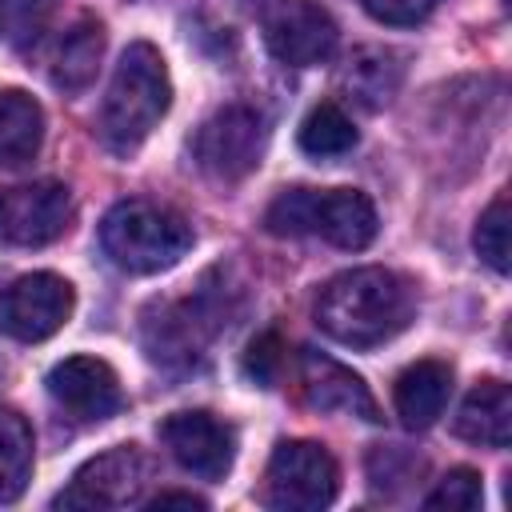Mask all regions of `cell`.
I'll return each mask as SVG.
<instances>
[{"instance_id": "44dd1931", "label": "cell", "mask_w": 512, "mask_h": 512, "mask_svg": "<svg viewBox=\"0 0 512 512\" xmlns=\"http://www.w3.org/2000/svg\"><path fill=\"white\" fill-rule=\"evenodd\" d=\"M56 0H0V40L12 48H28L44 36Z\"/></svg>"}, {"instance_id": "5bb4252c", "label": "cell", "mask_w": 512, "mask_h": 512, "mask_svg": "<svg viewBox=\"0 0 512 512\" xmlns=\"http://www.w3.org/2000/svg\"><path fill=\"white\" fill-rule=\"evenodd\" d=\"M448 392H452V368L444 360H416L412 368H404L396 376V388H392L396 416L412 432L432 428L444 416Z\"/></svg>"}, {"instance_id": "277c9868", "label": "cell", "mask_w": 512, "mask_h": 512, "mask_svg": "<svg viewBox=\"0 0 512 512\" xmlns=\"http://www.w3.org/2000/svg\"><path fill=\"white\" fill-rule=\"evenodd\" d=\"M100 248L104 256L132 276H152L192 248V228L172 208H160L152 200H120L100 220Z\"/></svg>"}, {"instance_id": "9a60e30c", "label": "cell", "mask_w": 512, "mask_h": 512, "mask_svg": "<svg viewBox=\"0 0 512 512\" xmlns=\"http://www.w3.org/2000/svg\"><path fill=\"white\" fill-rule=\"evenodd\" d=\"M456 436L480 448H508L512 440V392L504 380H480L456 416Z\"/></svg>"}, {"instance_id": "d6986e66", "label": "cell", "mask_w": 512, "mask_h": 512, "mask_svg": "<svg viewBox=\"0 0 512 512\" xmlns=\"http://www.w3.org/2000/svg\"><path fill=\"white\" fill-rule=\"evenodd\" d=\"M32 428L20 412L0 408V504L20 500L32 476Z\"/></svg>"}, {"instance_id": "8992f818", "label": "cell", "mask_w": 512, "mask_h": 512, "mask_svg": "<svg viewBox=\"0 0 512 512\" xmlns=\"http://www.w3.org/2000/svg\"><path fill=\"white\" fill-rule=\"evenodd\" d=\"M340 492V468L332 452L316 440L276 444L264 476V500L284 512H320Z\"/></svg>"}, {"instance_id": "5b68a950", "label": "cell", "mask_w": 512, "mask_h": 512, "mask_svg": "<svg viewBox=\"0 0 512 512\" xmlns=\"http://www.w3.org/2000/svg\"><path fill=\"white\" fill-rule=\"evenodd\" d=\"M268 144V120L252 104H224L192 136V160L220 184L244 180Z\"/></svg>"}, {"instance_id": "6da1fadb", "label": "cell", "mask_w": 512, "mask_h": 512, "mask_svg": "<svg viewBox=\"0 0 512 512\" xmlns=\"http://www.w3.org/2000/svg\"><path fill=\"white\" fill-rule=\"evenodd\" d=\"M412 320V292L388 268H352L332 276L316 296V324L340 344L376 348Z\"/></svg>"}, {"instance_id": "8fae6325", "label": "cell", "mask_w": 512, "mask_h": 512, "mask_svg": "<svg viewBox=\"0 0 512 512\" xmlns=\"http://www.w3.org/2000/svg\"><path fill=\"white\" fill-rule=\"evenodd\" d=\"M160 440L172 460L200 480H220L236 456V432L212 412H172L160 424Z\"/></svg>"}, {"instance_id": "52a82bcc", "label": "cell", "mask_w": 512, "mask_h": 512, "mask_svg": "<svg viewBox=\"0 0 512 512\" xmlns=\"http://www.w3.org/2000/svg\"><path fill=\"white\" fill-rule=\"evenodd\" d=\"M268 52L288 68H312L336 52V20L316 0H256L252 4Z\"/></svg>"}, {"instance_id": "ac0fdd59", "label": "cell", "mask_w": 512, "mask_h": 512, "mask_svg": "<svg viewBox=\"0 0 512 512\" xmlns=\"http://www.w3.org/2000/svg\"><path fill=\"white\" fill-rule=\"evenodd\" d=\"M40 144H44V108L20 88L0 92V168L28 164L40 152Z\"/></svg>"}, {"instance_id": "2e32d148", "label": "cell", "mask_w": 512, "mask_h": 512, "mask_svg": "<svg viewBox=\"0 0 512 512\" xmlns=\"http://www.w3.org/2000/svg\"><path fill=\"white\" fill-rule=\"evenodd\" d=\"M404 80V60L392 48H356L340 68V88L368 112L384 108Z\"/></svg>"}, {"instance_id": "30bf717a", "label": "cell", "mask_w": 512, "mask_h": 512, "mask_svg": "<svg viewBox=\"0 0 512 512\" xmlns=\"http://www.w3.org/2000/svg\"><path fill=\"white\" fill-rule=\"evenodd\" d=\"M72 224V196L56 180L8 188L0 196V240L12 248H44Z\"/></svg>"}, {"instance_id": "7c38bea8", "label": "cell", "mask_w": 512, "mask_h": 512, "mask_svg": "<svg viewBox=\"0 0 512 512\" xmlns=\"http://www.w3.org/2000/svg\"><path fill=\"white\" fill-rule=\"evenodd\" d=\"M44 384H48L52 400L64 404L80 420H108L124 404L116 372L96 356H68L60 364H52Z\"/></svg>"}, {"instance_id": "7402d4cb", "label": "cell", "mask_w": 512, "mask_h": 512, "mask_svg": "<svg viewBox=\"0 0 512 512\" xmlns=\"http://www.w3.org/2000/svg\"><path fill=\"white\" fill-rule=\"evenodd\" d=\"M480 260L492 268V272H508V196H496L480 220H476V236H472Z\"/></svg>"}, {"instance_id": "cb8c5ba5", "label": "cell", "mask_w": 512, "mask_h": 512, "mask_svg": "<svg viewBox=\"0 0 512 512\" xmlns=\"http://www.w3.org/2000/svg\"><path fill=\"white\" fill-rule=\"evenodd\" d=\"M284 368V340L276 332H260L244 352V376L260 388H272Z\"/></svg>"}, {"instance_id": "603a6c76", "label": "cell", "mask_w": 512, "mask_h": 512, "mask_svg": "<svg viewBox=\"0 0 512 512\" xmlns=\"http://www.w3.org/2000/svg\"><path fill=\"white\" fill-rule=\"evenodd\" d=\"M480 504H484V484L476 468H452L424 496V508H448V512H476Z\"/></svg>"}, {"instance_id": "4fadbf2b", "label": "cell", "mask_w": 512, "mask_h": 512, "mask_svg": "<svg viewBox=\"0 0 512 512\" xmlns=\"http://www.w3.org/2000/svg\"><path fill=\"white\" fill-rule=\"evenodd\" d=\"M300 388H304V400L316 412L360 416L368 424L380 420V408H376V396L368 392V384L352 368H344L340 360H332V356H324L316 348L300 352Z\"/></svg>"}, {"instance_id": "d4e9b609", "label": "cell", "mask_w": 512, "mask_h": 512, "mask_svg": "<svg viewBox=\"0 0 512 512\" xmlns=\"http://www.w3.org/2000/svg\"><path fill=\"white\" fill-rule=\"evenodd\" d=\"M368 16L380 20V24H392V28H408V24H420L428 20L440 0H364Z\"/></svg>"}, {"instance_id": "7a4b0ae2", "label": "cell", "mask_w": 512, "mask_h": 512, "mask_svg": "<svg viewBox=\"0 0 512 512\" xmlns=\"http://www.w3.org/2000/svg\"><path fill=\"white\" fill-rule=\"evenodd\" d=\"M172 104V80L164 56L136 40L124 48L116 76L108 84L104 108H100V136L112 152H132L144 144V136L160 124V116Z\"/></svg>"}, {"instance_id": "ffe728a7", "label": "cell", "mask_w": 512, "mask_h": 512, "mask_svg": "<svg viewBox=\"0 0 512 512\" xmlns=\"http://www.w3.org/2000/svg\"><path fill=\"white\" fill-rule=\"evenodd\" d=\"M352 144H356V128H352L348 112H344L340 104H332V100L316 104V108L304 116V124H300V148H304L308 156H316V160L344 156Z\"/></svg>"}, {"instance_id": "3957f363", "label": "cell", "mask_w": 512, "mask_h": 512, "mask_svg": "<svg viewBox=\"0 0 512 512\" xmlns=\"http://www.w3.org/2000/svg\"><path fill=\"white\" fill-rule=\"evenodd\" d=\"M272 236H320L336 248L360 252L376 240V208L356 188H284L268 212Z\"/></svg>"}, {"instance_id": "9c48e42d", "label": "cell", "mask_w": 512, "mask_h": 512, "mask_svg": "<svg viewBox=\"0 0 512 512\" xmlns=\"http://www.w3.org/2000/svg\"><path fill=\"white\" fill-rule=\"evenodd\" d=\"M148 484V456L136 444H116L76 468L72 484L56 496V508H128Z\"/></svg>"}, {"instance_id": "ba28073f", "label": "cell", "mask_w": 512, "mask_h": 512, "mask_svg": "<svg viewBox=\"0 0 512 512\" xmlns=\"http://www.w3.org/2000/svg\"><path fill=\"white\" fill-rule=\"evenodd\" d=\"M72 284L56 272H28L0 288V332L24 344L48 340L72 316Z\"/></svg>"}, {"instance_id": "484cf974", "label": "cell", "mask_w": 512, "mask_h": 512, "mask_svg": "<svg viewBox=\"0 0 512 512\" xmlns=\"http://www.w3.org/2000/svg\"><path fill=\"white\" fill-rule=\"evenodd\" d=\"M168 504H180V508H204V500L192 496V492H160V496H152V508H168Z\"/></svg>"}, {"instance_id": "e0dca14e", "label": "cell", "mask_w": 512, "mask_h": 512, "mask_svg": "<svg viewBox=\"0 0 512 512\" xmlns=\"http://www.w3.org/2000/svg\"><path fill=\"white\" fill-rule=\"evenodd\" d=\"M104 56V28L96 20H76L48 56V76L64 92H84Z\"/></svg>"}]
</instances>
